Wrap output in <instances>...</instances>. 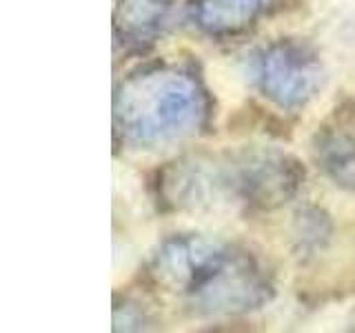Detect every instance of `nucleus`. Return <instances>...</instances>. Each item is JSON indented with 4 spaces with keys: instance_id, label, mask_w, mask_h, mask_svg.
I'll return each instance as SVG.
<instances>
[{
    "instance_id": "obj_1",
    "label": "nucleus",
    "mask_w": 355,
    "mask_h": 333,
    "mask_svg": "<svg viewBox=\"0 0 355 333\" xmlns=\"http://www.w3.org/2000/svg\"><path fill=\"white\" fill-rule=\"evenodd\" d=\"M302 182L304 166L291 153L244 147L166 162L155 178V198L166 211L198 209L220 198L271 211L295 198Z\"/></svg>"
},
{
    "instance_id": "obj_2",
    "label": "nucleus",
    "mask_w": 355,
    "mask_h": 333,
    "mask_svg": "<svg viewBox=\"0 0 355 333\" xmlns=\"http://www.w3.org/2000/svg\"><path fill=\"white\" fill-rule=\"evenodd\" d=\"M149 275L193 316L249 314L273 298L271 275L249 249L202 236L164 240L153 253Z\"/></svg>"
},
{
    "instance_id": "obj_3",
    "label": "nucleus",
    "mask_w": 355,
    "mask_h": 333,
    "mask_svg": "<svg viewBox=\"0 0 355 333\" xmlns=\"http://www.w3.org/2000/svg\"><path fill=\"white\" fill-rule=\"evenodd\" d=\"M211 116L209 92L191 67L158 62L129 74L114 96L116 136L155 147L193 136Z\"/></svg>"
},
{
    "instance_id": "obj_4",
    "label": "nucleus",
    "mask_w": 355,
    "mask_h": 333,
    "mask_svg": "<svg viewBox=\"0 0 355 333\" xmlns=\"http://www.w3.org/2000/svg\"><path fill=\"white\" fill-rule=\"evenodd\" d=\"M249 71L255 89L284 111H297L324 85L320 56L302 40L280 38L253 51Z\"/></svg>"
},
{
    "instance_id": "obj_5",
    "label": "nucleus",
    "mask_w": 355,
    "mask_h": 333,
    "mask_svg": "<svg viewBox=\"0 0 355 333\" xmlns=\"http://www.w3.org/2000/svg\"><path fill=\"white\" fill-rule=\"evenodd\" d=\"M311 153L333 185L355 194V111H333L311 140Z\"/></svg>"
},
{
    "instance_id": "obj_6",
    "label": "nucleus",
    "mask_w": 355,
    "mask_h": 333,
    "mask_svg": "<svg viewBox=\"0 0 355 333\" xmlns=\"http://www.w3.org/2000/svg\"><path fill=\"white\" fill-rule=\"evenodd\" d=\"M175 0H118L114 11L116 44L144 49L160 36Z\"/></svg>"
},
{
    "instance_id": "obj_7",
    "label": "nucleus",
    "mask_w": 355,
    "mask_h": 333,
    "mask_svg": "<svg viewBox=\"0 0 355 333\" xmlns=\"http://www.w3.org/2000/svg\"><path fill=\"white\" fill-rule=\"evenodd\" d=\"M275 0H196L193 18L211 36H238L258 22Z\"/></svg>"
}]
</instances>
